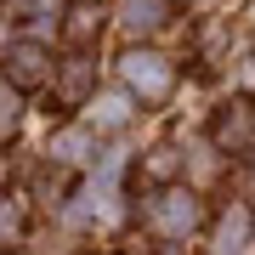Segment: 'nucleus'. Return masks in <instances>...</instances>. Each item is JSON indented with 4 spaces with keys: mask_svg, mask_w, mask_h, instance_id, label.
<instances>
[{
    "mask_svg": "<svg viewBox=\"0 0 255 255\" xmlns=\"http://www.w3.org/2000/svg\"><path fill=\"white\" fill-rule=\"evenodd\" d=\"M255 227V216L244 204H233V210H221V221H216V233H210V250H250L244 238Z\"/></svg>",
    "mask_w": 255,
    "mask_h": 255,
    "instance_id": "nucleus-8",
    "label": "nucleus"
},
{
    "mask_svg": "<svg viewBox=\"0 0 255 255\" xmlns=\"http://www.w3.org/2000/svg\"><path fill=\"white\" fill-rule=\"evenodd\" d=\"M91 34H102V6H97V0H74V6H68V40L85 46Z\"/></svg>",
    "mask_w": 255,
    "mask_h": 255,
    "instance_id": "nucleus-11",
    "label": "nucleus"
},
{
    "mask_svg": "<svg viewBox=\"0 0 255 255\" xmlns=\"http://www.w3.org/2000/svg\"><path fill=\"white\" fill-rule=\"evenodd\" d=\"M119 74H125V91L142 97V102H164L170 85H176L170 57H159V51H125L119 57Z\"/></svg>",
    "mask_w": 255,
    "mask_h": 255,
    "instance_id": "nucleus-2",
    "label": "nucleus"
},
{
    "mask_svg": "<svg viewBox=\"0 0 255 255\" xmlns=\"http://www.w3.org/2000/svg\"><path fill=\"white\" fill-rule=\"evenodd\" d=\"M130 91H91L85 97V125L91 130H119V125H130Z\"/></svg>",
    "mask_w": 255,
    "mask_h": 255,
    "instance_id": "nucleus-4",
    "label": "nucleus"
},
{
    "mask_svg": "<svg viewBox=\"0 0 255 255\" xmlns=\"http://www.w3.org/2000/svg\"><path fill=\"white\" fill-rule=\"evenodd\" d=\"M142 216H147V227L159 238H187L199 227V199H193V187H159L142 204Z\"/></svg>",
    "mask_w": 255,
    "mask_h": 255,
    "instance_id": "nucleus-1",
    "label": "nucleus"
},
{
    "mask_svg": "<svg viewBox=\"0 0 255 255\" xmlns=\"http://www.w3.org/2000/svg\"><path fill=\"white\" fill-rule=\"evenodd\" d=\"M210 142H216L221 153H233V159L255 153V108L250 102H227V108L216 114V125H210Z\"/></svg>",
    "mask_w": 255,
    "mask_h": 255,
    "instance_id": "nucleus-3",
    "label": "nucleus"
},
{
    "mask_svg": "<svg viewBox=\"0 0 255 255\" xmlns=\"http://www.w3.org/2000/svg\"><path fill=\"white\" fill-rule=\"evenodd\" d=\"M6 63H11V80H17V85H40V80H51V51L40 46V40H17V46L6 51Z\"/></svg>",
    "mask_w": 255,
    "mask_h": 255,
    "instance_id": "nucleus-5",
    "label": "nucleus"
},
{
    "mask_svg": "<svg viewBox=\"0 0 255 255\" xmlns=\"http://www.w3.org/2000/svg\"><path fill=\"white\" fill-rule=\"evenodd\" d=\"M182 176H187L193 187H210V182L221 176V147H216V142L187 147V153H182Z\"/></svg>",
    "mask_w": 255,
    "mask_h": 255,
    "instance_id": "nucleus-9",
    "label": "nucleus"
},
{
    "mask_svg": "<svg viewBox=\"0 0 255 255\" xmlns=\"http://www.w3.org/2000/svg\"><path fill=\"white\" fill-rule=\"evenodd\" d=\"M46 153H51L57 164H91V153H97V130H91V125H68V130H57V136L46 142Z\"/></svg>",
    "mask_w": 255,
    "mask_h": 255,
    "instance_id": "nucleus-6",
    "label": "nucleus"
},
{
    "mask_svg": "<svg viewBox=\"0 0 255 255\" xmlns=\"http://www.w3.org/2000/svg\"><path fill=\"white\" fill-rule=\"evenodd\" d=\"M57 91H63V102H85V97L97 91V63H91V57H68Z\"/></svg>",
    "mask_w": 255,
    "mask_h": 255,
    "instance_id": "nucleus-10",
    "label": "nucleus"
},
{
    "mask_svg": "<svg viewBox=\"0 0 255 255\" xmlns=\"http://www.w3.org/2000/svg\"><path fill=\"white\" fill-rule=\"evenodd\" d=\"M17 114H23V97H17V85H0V136H11Z\"/></svg>",
    "mask_w": 255,
    "mask_h": 255,
    "instance_id": "nucleus-13",
    "label": "nucleus"
},
{
    "mask_svg": "<svg viewBox=\"0 0 255 255\" xmlns=\"http://www.w3.org/2000/svg\"><path fill=\"white\" fill-rule=\"evenodd\" d=\"M170 17V0H119V23L125 34H159Z\"/></svg>",
    "mask_w": 255,
    "mask_h": 255,
    "instance_id": "nucleus-7",
    "label": "nucleus"
},
{
    "mask_svg": "<svg viewBox=\"0 0 255 255\" xmlns=\"http://www.w3.org/2000/svg\"><path fill=\"white\" fill-rule=\"evenodd\" d=\"M182 170V153H176V147H153V153H147V176H153V182H164V176H176Z\"/></svg>",
    "mask_w": 255,
    "mask_h": 255,
    "instance_id": "nucleus-12",
    "label": "nucleus"
}]
</instances>
